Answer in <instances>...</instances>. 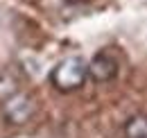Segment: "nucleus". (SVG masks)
Instances as JSON below:
<instances>
[{"mask_svg":"<svg viewBox=\"0 0 147 138\" xmlns=\"http://www.w3.org/2000/svg\"><path fill=\"white\" fill-rule=\"evenodd\" d=\"M122 131H125V138H147V116L145 113H134L125 122Z\"/></svg>","mask_w":147,"mask_h":138,"instance_id":"20e7f679","label":"nucleus"},{"mask_svg":"<svg viewBox=\"0 0 147 138\" xmlns=\"http://www.w3.org/2000/svg\"><path fill=\"white\" fill-rule=\"evenodd\" d=\"M86 66H88V77L93 82H100V84L102 82H111L118 75V61L109 52H97Z\"/></svg>","mask_w":147,"mask_h":138,"instance_id":"7ed1b4c3","label":"nucleus"},{"mask_svg":"<svg viewBox=\"0 0 147 138\" xmlns=\"http://www.w3.org/2000/svg\"><path fill=\"white\" fill-rule=\"evenodd\" d=\"M88 61H84L82 57H66L57 64L50 72V82L57 91L61 93H73L82 86L88 77Z\"/></svg>","mask_w":147,"mask_h":138,"instance_id":"f257e3e1","label":"nucleus"},{"mask_svg":"<svg viewBox=\"0 0 147 138\" xmlns=\"http://www.w3.org/2000/svg\"><path fill=\"white\" fill-rule=\"evenodd\" d=\"M34 111H36V104L32 100V95H27V93H14L2 104L5 120L9 124H25L34 116Z\"/></svg>","mask_w":147,"mask_h":138,"instance_id":"f03ea898","label":"nucleus"}]
</instances>
